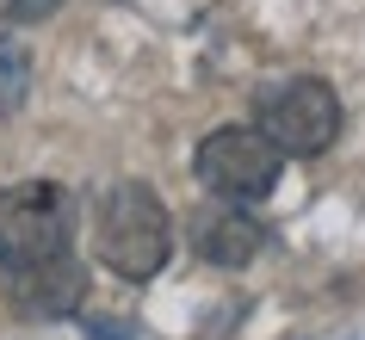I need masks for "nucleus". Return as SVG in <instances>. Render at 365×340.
Segmentation results:
<instances>
[{
  "instance_id": "20e7f679",
  "label": "nucleus",
  "mask_w": 365,
  "mask_h": 340,
  "mask_svg": "<svg viewBox=\"0 0 365 340\" xmlns=\"http://www.w3.org/2000/svg\"><path fill=\"white\" fill-rule=\"evenodd\" d=\"M260 130L285 155H322L341 136V99L316 75H291L260 93Z\"/></svg>"
},
{
  "instance_id": "f257e3e1",
  "label": "nucleus",
  "mask_w": 365,
  "mask_h": 340,
  "mask_svg": "<svg viewBox=\"0 0 365 340\" xmlns=\"http://www.w3.org/2000/svg\"><path fill=\"white\" fill-rule=\"evenodd\" d=\"M93 254L118 279H155L173 254V217L143 180H118L93 205Z\"/></svg>"
},
{
  "instance_id": "0eeeda50",
  "label": "nucleus",
  "mask_w": 365,
  "mask_h": 340,
  "mask_svg": "<svg viewBox=\"0 0 365 340\" xmlns=\"http://www.w3.org/2000/svg\"><path fill=\"white\" fill-rule=\"evenodd\" d=\"M0 6H6V19H13V25H43L62 0H0Z\"/></svg>"
},
{
  "instance_id": "7ed1b4c3",
  "label": "nucleus",
  "mask_w": 365,
  "mask_h": 340,
  "mask_svg": "<svg viewBox=\"0 0 365 340\" xmlns=\"http://www.w3.org/2000/svg\"><path fill=\"white\" fill-rule=\"evenodd\" d=\"M285 173V149L272 143L260 124H223L198 143V180L217 192V198H235V205H254L267 198Z\"/></svg>"
},
{
  "instance_id": "39448f33",
  "label": "nucleus",
  "mask_w": 365,
  "mask_h": 340,
  "mask_svg": "<svg viewBox=\"0 0 365 340\" xmlns=\"http://www.w3.org/2000/svg\"><path fill=\"white\" fill-rule=\"evenodd\" d=\"M260 242H267V229L254 223L235 198H217V192H211V205L192 210V247L211 266H230V272H235V266H248L254 254H260Z\"/></svg>"
},
{
  "instance_id": "f03ea898",
  "label": "nucleus",
  "mask_w": 365,
  "mask_h": 340,
  "mask_svg": "<svg viewBox=\"0 0 365 340\" xmlns=\"http://www.w3.org/2000/svg\"><path fill=\"white\" fill-rule=\"evenodd\" d=\"M75 247V198L56 180H25L0 192V272H25Z\"/></svg>"
},
{
  "instance_id": "423d86ee",
  "label": "nucleus",
  "mask_w": 365,
  "mask_h": 340,
  "mask_svg": "<svg viewBox=\"0 0 365 340\" xmlns=\"http://www.w3.org/2000/svg\"><path fill=\"white\" fill-rule=\"evenodd\" d=\"M81 297H87V266L75 260V247L56 254V260H43V266L13 272V303L25 316H75Z\"/></svg>"
}]
</instances>
